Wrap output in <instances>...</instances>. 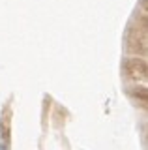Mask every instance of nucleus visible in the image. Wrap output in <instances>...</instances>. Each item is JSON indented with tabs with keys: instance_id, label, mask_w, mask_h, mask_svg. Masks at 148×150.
Instances as JSON below:
<instances>
[{
	"instance_id": "obj_1",
	"label": "nucleus",
	"mask_w": 148,
	"mask_h": 150,
	"mask_svg": "<svg viewBox=\"0 0 148 150\" xmlns=\"http://www.w3.org/2000/svg\"><path fill=\"white\" fill-rule=\"evenodd\" d=\"M0 150H8V146H6V144L2 143V144H0Z\"/></svg>"
}]
</instances>
